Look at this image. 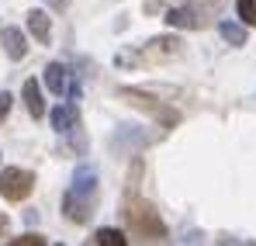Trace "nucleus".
I'll list each match as a JSON object with an SVG mask.
<instances>
[{"label":"nucleus","instance_id":"f257e3e1","mask_svg":"<svg viewBox=\"0 0 256 246\" xmlns=\"http://www.w3.org/2000/svg\"><path fill=\"white\" fill-rule=\"evenodd\" d=\"M125 222L142 243H163V239H166V225H163V218L156 215V208L146 205V201L135 198V194L125 198Z\"/></svg>","mask_w":256,"mask_h":246},{"label":"nucleus","instance_id":"f03ea898","mask_svg":"<svg viewBox=\"0 0 256 246\" xmlns=\"http://www.w3.org/2000/svg\"><path fill=\"white\" fill-rule=\"evenodd\" d=\"M180 49H184V42L176 39V35H156V39L146 42L138 52H118V56H114V66H135V63L173 59V56H180Z\"/></svg>","mask_w":256,"mask_h":246},{"label":"nucleus","instance_id":"7ed1b4c3","mask_svg":"<svg viewBox=\"0 0 256 246\" xmlns=\"http://www.w3.org/2000/svg\"><path fill=\"white\" fill-rule=\"evenodd\" d=\"M118 97H125L128 104H135V108H142V111H149L152 118L160 125H166V128H173V125H180V111H173V108H166V104H160L152 94H146V90H138V87H122L118 90Z\"/></svg>","mask_w":256,"mask_h":246},{"label":"nucleus","instance_id":"20e7f679","mask_svg":"<svg viewBox=\"0 0 256 246\" xmlns=\"http://www.w3.org/2000/svg\"><path fill=\"white\" fill-rule=\"evenodd\" d=\"M35 187V173L32 170H21V166H7L0 173V194L7 201H24Z\"/></svg>","mask_w":256,"mask_h":246},{"label":"nucleus","instance_id":"39448f33","mask_svg":"<svg viewBox=\"0 0 256 246\" xmlns=\"http://www.w3.org/2000/svg\"><path fill=\"white\" fill-rule=\"evenodd\" d=\"M94 205H97V198H80V194H73V191L62 194V211H66L70 222H86V218L94 215Z\"/></svg>","mask_w":256,"mask_h":246},{"label":"nucleus","instance_id":"423d86ee","mask_svg":"<svg viewBox=\"0 0 256 246\" xmlns=\"http://www.w3.org/2000/svg\"><path fill=\"white\" fill-rule=\"evenodd\" d=\"M70 191H73V194H80V198H97V170H94L90 163L76 166Z\"/></svg>","mask_w":256,"mask_h":246},{"label":"nucleus","instance_id":"0eeeda50","mask_svg":"<svg viewBox=\"0 0 256 246\" xmlns=\"http://www.w3.org/2000/svg\"><path fill=\"white\" fill-rule=\"evenodd\" d=\"M70 83H73V77H70V70H66L62 63H48V66H45V87H48L52 94H66Z\"/></svg>","mask_w":256,"mask_h":246},{"label":"nucleus","instance_id":"6e6552de","mask_svg":"<svg viewBox=\"0 0 256 246\" xmlns=\"http://www.w3.org/2000/svg\"><path fill=\"white\" fill-rule=\"evenodd\" d=\"M0 42H4V52H7L10 59H24V56H28V42L21 35V28H4Z\"/></svg>","mask_w":256,"mask_h":246},{"label":"nucleus","instance_id":"1a4fd4ad","mask_svg":"<svg viewBox=\"0 0 256 246\" xmlns=\"http://www.w3.org/2000/svg\"><path fill=\"white\" fill-rule=\"evenodd\" d=\"M28 32L35 35V39L42 42V45H48V39H52V21H48V14L45 11H28Z\"/></svg>","mask_w":256,"mask_h":246},{"label":"nucleus","instance_id":"9d476101","mask_svg":"<svg viewBox=\"0 0 256 246\" xmlns=\"http://www.w3.org/2000/svg\"><path fill=\"white\" fill-rule=\"evenodd\" d=\"M48 118H52V128L56 132H73L76 128V108L73 104H56L48 111Z\"/></svg>","mask_w":256,"mask_h":246},{"label":"nucleus","instance_id":"9b49d317","mask_svg":"<svg viewBox=\"0 0 256 246\" xmlns=\"http://www.w3.org/2000/svg\"><path fill=\"white\" fill-rule=\"evenodd\" d=\"M163 21H166L170 28H201L198 14H194L190 7H170V11L163 14Z\"/></svg>","mask_w":256,"mask_h":246},{"label":"nucleus","instance_id":"f8f14e48","mask_svg":"<svg viewBox=\"0 0 256 246\" xmlns=\"http://www.w3.org/2000/svg\"><path fill=\"white\" fill-rule=\"evenodd\" d=\"M24 104H28V115L32 118H42L45 115V101H42V87H38V80H24Z\"/></svg>","mask_w":256,"mask_h":246},{"label":"nucleus","instance_id":"ddd939ff","mask_svg":"<svg viewBox=\"0 0 256 246\" xmlns=\"http://www.w3.org/2000/svg\"><path fill=\"white\" fill-rule=\"evenodd\" d=\"M218 32H222V39L232 42V45H246V28L242 25H236V21H218Z\"/></svg>","mask_w":256,"mask_h":246},{"label":"nucleus","instance_id":"4468645a","mask_svg":"<svg viewBox=\"0 0 256 246\" xmlns=\"http://www.w3.org/2000/svg\"><path fill=\"white\" fill-rule=\"evenodd\" d=\"M97 246H128V239H125V232H122V229L104 225V229H97Z\"/></svg>","mask_w":256,"mask_h":246},{"label":"nucleus","instance_id":"2eb2a0df","mask_svg":"<svg viewBox=\"0 0 256 246\" xmlns=\"http://www.w3.org/2000/svg\"><path fill=\"white\" fill-rule=\"evenodd\" d=\"M236 14L246 25H256V0H236Z\"/></svg>","mask_w":256,"mask_h":246},{"label":"nucleus","instance_id":"dca6fc26","mask_svg":"<svg viewBox=\"0 0 256 246\" xmlns=\"http://www.w3.org/2000/svg\"><path fill=\"white\" fill-rule=\"evenodd\" d=\"M7 246H48L42 236H35V232H28V236H21V239H10Z\"/></svg>","mask_w":256,"mask_h":246},{"label":"nucleus","instance_id":"f3484780","mask_svg":"<svg viewBox=\"0 0 256 246\" xmlns=\"http://www.w3.org/2000/svg\"><path fill=\"white\" fill-rule=\"evenodd\" d=\"M10 101H14V97H10L7 90H0V122L7 118V111H10Z\"/></svg>","mask_w":256,"mask_h":246},{"label":"nucleus","instance_id":"a211bd4d","mask_svg":"<svg viewBox=\"0 0 256 246\" xmlns=\"http://www.w3.org/2000/svg\"><path fill=\"white\" fill-rule=\"evenodd\" d=\"M7 225H10V222H7V215H0V236L7 232Z\"/></svg>","mask_w":256,"mask_h":246},{"label":"nucleus","instance_id":"6ab92c4d","mask_svg":"<svg viewBox=\"0 0 256 246\" xmlns=\"http://www.w3.org/2000/svg\"><path fill=\"white\" fill-rule=\"evenodd\" d=\"M222 246H236V243H232V239H228V243H222Z\"/></svg>","mask_w":256,"mask_h":246},{"label":"nucleus","instance_id":"aec40b11","mask_svg":"<svg viewBox=\"0 0 256 246\" xmlns=\"http://www.w3.org/2000/svg\"><path fill=\"white\" fill-rule=\"evenodd\" d=\"M56 246H62V243H56Z\"/></svg>","mask_w":256,"mask_h":246},{"label":"nucleus","instance_id":"412c9836","mask_svg":"<svg viewBox=\"0 0 256 246\" xmlns=\"http://www.w3.org/2000/svg\"><path fill=\"white\" fill-rule=\"evenodd\" d=\"M86 246H90V243H86Z\"/></svg>","mask_w":256,"mask_h":246}]
</instances>
